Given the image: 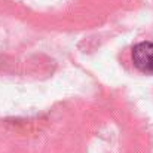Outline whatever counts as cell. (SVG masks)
<instances>
[{
  "instance_id": "cell-1",
  "label": "cell",
  "mask_w": 153,
  "mask_h": 153,
  "mask_svg": "<svg viewBox=\"0 0 153 153\" xmlns=\"http://www.w3.org/2000/svg\"><path fill=\"white\" fill-rule=\"evenodd\" d=\"M132 62L134 65L146 74H153V43L141 42L132 48Z\"/></svg>"
}]
</instances>
